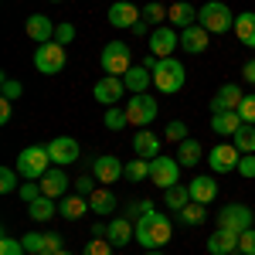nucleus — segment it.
I'll return each mask as SVG.
<instances>
[{
    "label": "nucleus",
    "mask_w": 255,
    "mask_h": 255,
    "mask_svg": "<svg viewBox=\"0 0 255 255\" xmlns=\"http://www.w3.org/2000/svg\"><path fill=\"white\" fill-rule=\"evenodd\" d=\"M174 235V225H170V218L160 215V211H150V215L136 218V242L146 249V252H153V249H163L167 242Z\"/></svg>",
    "instance_id": "obj_1"
},
{
    "label": "nucleus",
    "mask_w": 255,
    "mask_h": 255,
    "mask_svg": "<svg viewBox=\"0 0 255 255\" xmlns=\"http://www.w3.org/2000/svg\"><path fill=\"white\" fill-rule=\"evenodd\" d=\"M197 24H201L208 34H225V31L235 27V14H232L228 3H221V0H208V3L197 7Z\"/></svg>",
    "instance_id": "obj_2"
},
{
    "label": "nucleus",
    "mask_w": 255,
    "mask_h": 255,
    "mask_svg": "<svg viewBox=\"0 0 255 255\" xmlns=\"http://www.w3.org/2000/svg\"><path fill=\"white\" fill-rule=\"evenodd\" d=\"M14 167L24 180H41L51 170V153H48V146H27V150H20Z\"/></svg>",
    "instance_id": "obj_3"
},
{
    "label": "nucleus",
    "mask_w": 255,
    "mask_h": 255,
    "mask_svg": "<svg viewBox=\"0 0 255 255\" xmlns=\"http://www.w3.org/2000/svg\"><path fill=\"white\" fill-rule=\"evenodd\" d=\"M184 79H187V72H184V65L177 58H160L157 68H153V85H157V92L163 96H174L184 89Z\"/></svg>",
    "instance_id": "obj_4"
},
{
    "label": "nucleus",
    "mask_w": 255,
    "mask_h": 255,
    "mask_svg": "<svg viewBox=\"0 0 255 255\" xmlns=\"http://www.w3.org/2000/svg\"><path fill=\"white\" fill-rule=\"evenodd\" d=\"M126 109V119H129V126H136V129H146L150 123H157V99L150 96V92H139V96H129V102L123 106Z\"/></svg>",
    "instance_id": "obj_5"
},
{
    "label": "nucleus",
    "mask_w": 255,
    "mask_h": 255,
    "mask_svg": "<svg viewBox=\"0 0 255 255\" xmlns=\"http://www.w3.org/2000/svg\"><path fill=\"white\" fill-rule=\"evenodd\" d=\"M133 68V58H129V44L126 41H109L106 48H102V72L106 75H126Z\"/></svg>",
    "instance_id": "obj_6"
},
{
    "label": "nucleus",
    "mask_w": 255,
    "mask_h": 255,
    "mask_svg": "<svg viewBox=\"0 0 255 255\" xmlns=\"http://www.w3.org/2000/svg\"><path fill=\"white\" fill-rule=\"evenodd\" d=\"M34 68L41 75H58L65 68V44L58 41H48V44H38L34 48Z\"/></svg>",
    "instance_id": "obj_7"
},
{
    "label": "nucleus",
    "mask_w": 255,
    "mask_h": 255,
    "mask_svg": "<svg viewBox=\"0 0 255 255\" xmlns=\"http://www.w3.org/2000/svg\"><path fill=\"white\" fill-rule=\"evenodd\" d=\"M146 44H150V55H157V58H174V51L180 48V31L170 27V24H160V27L150 31Z\"/></svg>",
    "instance_id": "obj_8"
},
{
    "label": "nucleus",
    "mask_w": 255,
    "mask_h": 255,
    "mask_svg": "<svg viewBox=\"0 0 255 255\" xmlns=\"http://www.w3.org/2000/svg\"><path fill=\"white\" fill-rule=\"evenodd\" d=\"M255 225V215L249 204H228V208H221L218 211V228H228V232H245V228H252Z\"/></svg>",
    "instance_id": "obj_9"
},
{
    "label": "nucleus",
    "mask_w": 255,
    "mask_h": 255,
    "mask_svg": "<svg viewBox=\"0 0 255 255\" xmlns=\"http://www.w3.org/2000/svg\"><path fill=\"white\" fill-rule=\"evenodd\" d=\"M150 180L157 184V187H174V184H180V163H177V157H157L150 160Z\"/></svg>",
    "instance_id": "obj_10"
},
{
    "label": "nucleus",
    "mask_w": 255,
    "mask_h": 255,
    "mask_svg": "<svg viewBox=\"0 0 255 255\" xmlns=\"http://www.w3.org/2000/svg\"><path fill=\"white\" fill-rule=\"evenodd\" d=\"M92 96H96V102H102V106L109 109V106L123 102V96H126V82L119 79V75H102V79L96 82V89H92Z\"/></svg>",
    "instance_id": "obj_11"
},
{
    "label": "nucleus",
    "mask_w": 255,
    "mask_h": 255,
    "mask_svg": "<svg viewBox=\"0 0 255 255\" xmlns=\"http://www.w3.org/2000/svg\"><path fill=\"white\" fill-rule=\"evenodd\" d=\"M238 160H242V153H238L235 143H218V146H211L208 163L215 174H232V170H238Z\"/></svg>",
    "instance_id": "obj_12"
},
{
    "label": "nucleus",
    "mask_w": 255,
    "mask_h": 255,
    "mask_svg": "<svg viewBox=\"0 0 255 255\" xmlns=\"http://www.w3.org/2000/svg\"><path fill=\"white\" fill-rule=\"evenodd\" d=\"M20 242H24L27 252H41V255H55L65 249L58 232H27V235H20Z\"/></svg>",
    "instance_id": "obj_13"
},
{
    "label": "nucleus",
    "mask_w": 255,
    "mask_h": 255,
    "mask_svg": "<svg viewBox=\"0 0 255 255\" xmlns=\"http://www.w3.org/2000/svg\"><path fill=\"white\" fill-rule=\"evenodd\" d=\"M55 31H58V24H55L51 17H44V14H31V17L24 20V34L34 41V44L55 41Z\"/></svg>",
    "instance_id": "obj_14"
},
{
    "label": "nucleus",
    "mask_w": 255,
    "mask_h": 255,
    "mask_svg": "<svg viewBox=\"0 0 255 255\" xmlns=\"http://www.w3.org/2000/svg\"><path fill=\"white\" fill-rule=\"evenodd\" d=\"M242 99H245V92L238 89V82H225L218 89V96L211 99V113H238Z\"/></svg>",
    "instance_id": "obj_15"
},
{
    "label": "nucleus",
    "mask_w": 255,
    "mask_h": 255,
    "mask_svg": "<svg viewBox=\"0 0 255 255\" xmlns=\"http://www.w3.org/2000/svg\"><path fill=\"white\" fill-rule=\"evenodd\" d=\"M48 153H51V163L55 167H68V163L79 160V143L72 136H55L48 143Z\"/></svg>",
    "instance_id": "obj_16"
},
{
    "label": "nucleus",
    "mask_w": 255,
    "mask_h": 255,
    "mask_svg": "<svg viewBox=\"0 0 255 255\" xmlns=\"http://www.w3.org/2000/svg\"><path fill=\"white\" fill-rule=\"evenodd\" d=\"M139 20H143V7L129 3V0H116V3L109 7V24H113V27H133Z\"/></svg>",
    "instance_id": "obj_17"
},
{
    "label": "nucleus",
    "mask_w": 255,
    "mask_h": 255,
    "mask_svg": "<svg viewBox=\"0 0 255 255\" xmlns=\"http://www.w3.org/2000/svg\"><path fill=\"white\" fill-rule=\"evenodd\" d=\"M106 238L113 242V249H123V245L136 242V221H133V218H113Z\"/></svg>",
    "instance_id": "obj_18"
},
{
    "label": "nucleus",
    "mask_w": 255,
    "mask_h": 255,
    "mask_svg": "<svg viewBox=\"0 0 255 255\" xmlns=\"http://www.w3.org/2000/svg\"><path fill=\"white\" fill-rule=\"evenodd\" d=\"M160 150H163V139L153 133V129H136V136H133V153L143 160H157Z\"/></svg>",
    "instance_id": "obj_19"
},
{
    "label": "nucleus",
    "mask_w": 255,
    "mask_h": 255,
    "mask_svg": "<svg viewBox=\"0 0 255 255\" xmlns=\"http://www.w3.org/2000/svg\"><path fill=\"white\" fill-rule=\"evenodd\" d=\"M123 170H126V163H119V157H96V163H92V177L99 184H116Z\"/></svg>",
    "instance_id": "obj_20"
},
{
    "label": "nucleus",
    "mask_w": 255,
    "mask_h": 255,
    "mask_svg": "<svg viewBox=\"0 0 255 255\" xmlns=\"http://www.w3.org/2000/svg\"><path fill=\"white\" fill-rule=\"evenodd\" d=\"M208 252L211 255H238V232L215 228L211 238H208Z\"/></svg>",
    "instance_id": "obj_21"
},
{
    "label": "nucleus",
    "mask_w": 255,
    "mask_h": 255,
    "mask_svg": "<svg viewBox=\"0 0 255 255\" xmlns=\"http://www.w3.org/2000/svg\"><path fill=\"white\" fill-rule=\"evenodd\" d=\"M208 31L201 27V24H191V27H184L180 31V48L187 51V55H201V51H208Z\"/></svg>",
    "instance_id": "obj_22"
},
{
    "label": "nucleus",
    "mask_w": 255,
    "mask_h": 255,
    "mask_svg": "<svg viewBox=\"0 0 255 255\" xmlns=\"http://www.w3.org/2000/svg\"><path fill=\"white\" fill-rule=\"evenodd\" d=\"M123 82H126L129 96H139V92H146V89L153 85V72H150L146 65H133V68L123 75Z\"/></svg>",
    "instance_id": "obj_23"
},
{
    "label": "nucleus",
    "mask_w": 255,
    "mask_h": 255,
    "mask_svg": "<svg viewBox=\"0 0 255 255\" xmlns=\"http://www.w3.org/2000/svg\"><path fill=\"white\" fill-rule=\"evenodd\" d=\"M38 184H41V194H44V197H61L65 191H68V177H65L61 167H51Z\"/></svg>",
    "instance_id": "obj_24"
},
{
    "label": "nucleus",
    "mask_w": 255,
    "mask_h": 255,
    "mask_svg": "<svg viewBox=\"0 0 255 255\" xmlns=\"http://www.w3.org/2000/svg\"><path fill=\"white\" fill-rule=\"evenodd\" d=\"M89 208H92V215L109 218L113 211H116V194H113L109 187H96V191L89 194Z\"/></svg>",
    "instance_id": "obj_25"
},
{
    "label": "nucleus",
    "mask_w": 255,
    "mask_h": 255,
    "mask_svg": "<svg viewBox=\"0 0 255 255\" xmlns=\"http://www.w3.org/2000/svg\"><path fill=\"white\" fill-rule=\"evenodd\" d=\"M242 126L245 123H242L238 113H211V129H215L218 136H235Z\"/></svg>",
    "instance_id": "obj_26"
},
{
    "label": "nucleus",
    "mask_w": 255,
    "mask_h": 255,
    "mask_svg": "<svg viewBox=\"0 0 255 255\" xmlns=\"http://www.w3.org/2000/svg\"><path fill=\"white\" fill-rule=\"evenodd\" d=\"M187 187H191V201H201V204H211V201L218 197V184H215V180H211L208 174L194 177Z\"/></svg>",
    "instance_id": "obj_27"
},
{
    "label": "nucleus",
    "mask_w": 255,
    "mask_h": 255,
    "mask_svg": "<svg viewBox=\"0 0 255 255\" xmlns=\"http://www.w3.org/2000/svg\"><path fill=\"white\" fill-rule=\"evenodd\" d=\"M191 24H197V7H191L187 0H177L174 7H170V27L184 31V27H191Z\"/></svg>",
    "instance_id": "obj_28"
},
{
    "label": "nucleus",
    "mask_w": 255,
    "mask_h": 255,
    "mask_svg": "<svg viewBox=\"0 0 255 255\" xmlns=\"http://www.w3.org/2000/svg\"><path fill=\"white\" fill-rule=\"evenodd\" d=\"M89 211H92V208H89V197H82V194L65 197V201H61V208H58V215L68 218V221H79V218H85Z\"/></svg>",
    "instance_id": "obj_29"
},
{
    "label": "nucleus",
    "mask_w": 255,
    "mask_h": 255,
    "mask_svg": "<svg viewBox=\"0 0 255 255\" xmlns=\"http://www.w3.org/2000/svg\"><path fill=\"white\" fill-rule=\"evenodd\" d=\"M235 38L245 44V48H255V14L252 10H245V14H238L235 17Z\"/></svg>",
    "instance_id": "obj_30"
},
{
    "label": "nucleus",
    "mask_w": 255,
    "mask_h": 255,
    "mask_svg": "<svg viewBox=\"0 0 255 255\" xmlns=\"http://www.w3.org/2000/svg\"><path fill=\"white\" fill-rule=\"evenodd\" d=\"M177 221H180V225H187V228H197V225H204V221H208V204H201V201H191L187 208H180V211H177Z\"/></svg>",
    "instance_id": "obj_31"
},
{
    "label": "nucleus",
    "mask_w": 255,
    "mask_h": 255,
    "mask_svg": "<svg viewBox=\"0 0 255 255\" xmlns=\"http://www.w3.org/2000/svg\"><path fill=\"white\" fill-rule=\"evenodd\" d=\"M201 153H204V150H201V143L191 139V136L184 139V143H177V163H180V167H197Z\"/></svg>",
    "instance_id": "obj_32"
},
{
    "label": "nucleus",
    "mask_w": 255,
    "mask_h": 255,
    "mask_svg": "<svg viewBox=\"0 0 255 255\" xmlns=\"http://www.w3.org/2000/svg\"><path fill=\"white\" fill-rule=\"evenodd\" d=\"M163 204H167L170 211L187 208V204H191V187H187V184H174V187H167V191H163Z\"/></svg>",
    "instance_id": "obj_33"
},
{
    "label": "nucleus",
    "mask_w": 255,
    "mask_h": 255,
    "mask_svg": "<svg viewBox=\"0 0 255 255\" xmlns=\"http://www.w3.org/2000/svg\"><path fill=\"white\" fill-rule=\"evenodd\" d=\"M27 208H31L27 215L34 218V221H51V218L58 215V208H55V197H44V194H41L38 201H31Z\"/></svg>",
    "instance_id": "obj_34"
},
{
    "label": "nucleus",
    "mask_w": 255,
    "mask_h": 255,
    "mask_svg": "<svg viewBox=\"0 0 255 255\" xmlns=\"http://www.w3.org/2000/svg\"><path fill=\"white\" fill-rule=\"evenodd\" d=\"M123 177H126L129 184H139V180H150V160L133 157L129 163H126V170H123Z\"/></svg>",
    "instance_id": "obj_35"
},
{
    "label": "nucleus",
    "mask_w": 255,
    "mask_h": 255,
    "mask_svg": "<svg viewBox=\"0 0 255 255\" xmlns=\"http://www.w3.org/2000/svg\"><path fill=\"white\" fill-rule=\"evenodd\" d=\"M143 20H146L150 27H160L163 20H170V10H167L160 0H150V3L143 7Z\"/></svg>",
    "instance_id": "obj_36"
},
{
    "label": "nucleus",
    "mask_w": 255,
    "mask_h": 255,
    "mask_svg": "<svg viewBox=\"0 0 255 255\" xmlns=\"http://www.w3.org/2000/svg\"><path fill=\"white\" fill-rule=\"evenodd\" d=\"M102 126H106V129H123V126H129V119H126V109H119V106H109V109L102 113Z\"/></svg>",
    "instance_id": "obj_37"
},
{
    "label": "nucleus",
    "mask_w": 255,
    "mask_h": 255,
    "mask_svg": "<svg viewBox=\"0 0 255 255\" xmlns=\"http://www.w3.org/2000/svg\"><path fill=\"white\" fill-rule=\"evenodd\" d=\"M235 146H238V153H255V129L252 126H242L235 133Z\"/></svg>",
    "instance_id": "obj_38"
},
{
    "label": "nucleus",
    "mask_w": 255,
    "mask_h": 255,
    "mask_svg": "<svg viewBox=\"0 0 255 255\" xmlns=\"http://www.w3.org/2000/svg\"><path fill=\"white\" fill-rule=\"evenodd\" d=\"M17 167H3V170H0V191H3V194H14V191H17L20 184H17Z\"/></svg>",
    "instance_id": "obj_39"
},
{
    "label": "nucleus",
    "mask_w": 255,
    "mask_h": 255,
    "mask_svg": "<svg viewBox=\"0 0 255 255\" xmlns=\"http://www.w3.org/2000/svg\"><path fill=\"white\" fill-rule=\"evenodd\" d=\"M0 92H3L0 99H10V102H14V99L24 96V85H20L17 79H10V75H3V79H0Z\"/></svg>",
    "instance_id": "obj_40"
},
{
    "label": "nucleus",
    "mask_w": 255,
    "mask_h": 255,
    "mask_svg": "<svg viewBox=\"0 0 255 255\" xmlns=\"http://www.w3.org/2000/svg\"><path fill=\"white\" fill-rule=\"evenodd\" d=\"M82 255H113V242L109 238H89Z\"/></svg>",
    "instance_id": "obj_41"
},
{
    "label": "nucleus",
    "mask_w": 255,
    "mask_h": 255,
    "mask_svg": "<svg viewBox=\"0 0 255 255\" xmlns=\"http://www.w3.org/2000/svg\"><path fill=\"white\" fill-rule=\"evenodd\" d=\"M238 116H242V123H245V126H255V92L242 99V106H238Z\"/></svg>",
    "instance_id": "obj_42"
},
{
    "label": "nucleus",
    "mask_w": 255,
    "mask_h": 255,
    "mask_svg": "<svg viewBox=\"0 0 255 255\" xmlns=\"http://www.w3.org/2000/svg\"><path fill=\"white\" fill-rule=\"evenodd\" d=\"M238 255H255V225L238 235Z\"/></svg>",
    "instance_id": "obj_43"
},
{
    "label": "nucleus",
    "mask_w": 255,
    "mask_h": 255,
    "mask_svg": "<svg viewBox=\"0 0 255 255\" xmlns=\"http://www.w3.org/2000/svg\"><path fill=\"white\" fill-rule=\"evenodd\" d=\"M0 255H27V249H24V242H17V238H0Z\"/></svg>",
    "instance_id": "obj_44"
},
{
    "label": "nucleus",
    "mask_w": 255,
    "mask_h": 255,
    "mask_svg": "<svg viewBox=\"0 0 255 255\" xmlns=\"http://www.w3.org/2000/svg\"><path fill=\"white\" fill-rule=\"evenodd\" d=\"M96 184H99V180H96V177H92V174H85V177H79V180H75V194H82V197H89V194H92V191H96Z\"/></svg>",
    "instance_id": "obj_45"
},
{
    "label": "nucleus",
    "mask_w": 255,
    "mask_h": 255,
    "mask_svg": "<svg viewBox=\"0 0 255 255\" xmlns=\"http://www.w3.org/2000/svg\"><path fill=\"white\" fill-rule=\"evenodd\" d=\"M167 139H174V143H184V139H187V126H184L180 119H174V123L167 126Z\"/></svg>",
    "instance_id": "obj_46"
},
{
    "label": "nucleus",
    "mask_w": 255,
    "mask_h": 255,
    "mask_svg": "<svg viewBox=\"0 0 255 255\" xmlns=\"http://www.w3.org/2000/svg\"><path fill=\"white\" fill-rule=\"evenodd\" d=\"M55 41H58V44H72V41H75V24H58Z\"/></svg>",
    "instance_id": "obj_47"
},
{
    "label": "nucleus",
    "mask_w": 255,
    "mask_h": 255,
    "mask_svg": "<svg viewBox=\"0 0 255 255\" xmlns=\"http://www.w3.org/2000/svg\"><path fill=\"white\" fill-rule=\"evenodd\" d=\"M238 174L249 177V180L255 177V157H252V153H242V160H238Z\"/></svg>",
    "instance_id": "obj_48"
},
{
    "label": "nucleus",
    "mask_w": 255,
    "mask_h": 255,
    "mask_svg": "<svg viewBox=\"0 0 255 255\" xmlns=\"http://www.w3.org/2000/svg\"><path fill=\"white\" fill-rule=\"evenodd\" d=\"M38 197H41V184L38 180H34V184H20V201L31 204V201H38Z\"/></svg>",
    "instance_id": "obj_49"
},
{
    "label": "nucleus",
    "mask_w": 255,
    "mask_h": 255,
    "mask_svg": "<svg viewBox=\"0 0 255 255\" xmlns=\"http://www.w3.org/2000/svg\"><path fill=\"white\" fill-rule=\"evenodd\" d=\"M242 79L249 82V85H255V58H252V61H245V65H242Z\"/></svg>",
    "instance_id": "obj_50"
},
{
    "label": "nucleus",
    "mask_w": 255,
    "mask_h": 255,
    "mask_svg": "<svg viewBox=\"0 0 255 255\" xmlns=\"http://www.w3.org/2000/svg\"><path fill=\"white\" fill-rule=\"evenodd\" d=\"M129 31H133V34H139V38H150V31H153V27H150L146 20H139V24H133Z\"/></svg>",
    "instance_id": "obj_51"
},
{
    "label": "nucleus",
    "mask_w": 255,
    "mask_h": 255,
    "mask_svg": "<svg viewBox=\"0 0 255 255\" xmlns=\"http://www.w3.org/2000/svg\"><path fill=\"white\" fill-rule=\"evenodd\" d=\"M106 232H109V225H106V221L99 218L96 225H92V238H106Z\"/></svg>",
    "instance_id": "obj_52"
},
{
    "label": "nucleus",
    "mask_w": 255,
    "mask_h": 255,
    "mask_svg": "<svg viewBox=\"0 0 255 255\" xmlns=\"http://www.w3.org/2000/svg\"><path fill=\"white\" fill-rule=\"evenodd\" d=\"M0 123H10V99H0Z\"/></svg>",
    "instance_id": "obj_53"
},
{
    "label": "nucleus",
    "mask_w": 255,
    "mask_h": 255,
    "mask_svg": "<svg viewBox=\"0 0 255 255\" xmlns=\"http://www.w3.org/2000/svg\"><path fill=\"white\" fill-rule=\"evenodd\" d=\"M55 255H72V252H68V249H61V252H55Z\"/></svg>",
    "instance_id": "obj_54"
},
{
    "label": "nucleus",
    "mask_w": 255,
    "mask_h": 255,
    "mask_svg": "<svg viewBox=\"0 0 255 255\" xmlns=\"http://www.w3.org/2000/svg\"><path fill=\"white\" fill-rule=\"evenodd\" d=\"M146 255H163V252H160V249H153V252H146Z\"/></svg>",
    "instance_id": "obj_55"
},
{
    "label": "nucleus",
    "mask_w": 255,
    "mask_h": 255,
    "mask_svg": "<svg viewBox=\"0 0 255 255\" xmlns=\"http://www.w3.org/2000/svg\"><path fill=\"white\" fill-rule=\"evenodd\" d=\"M27 255H41V252H27Z\"/></svg>",
    "instance_id": "obj_56"
},
{
    "label": "nucleus",
    "mask_w": 255,
    "mask_h": 255,
    "mask_svg": "<svg viewBox=\"0 0 255 255\" xmlns=\"http://www.w3.org/2000/svg\"><path fill=\"white\" fill-rule=\"evenodd\" d=\"M51 3H61V0H51Z\"/></svg>",
    "instance_id": "obj_57"
}]
</instances>
